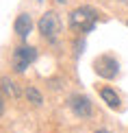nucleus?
I'll return each instance as SVG.
<instances>
[{
    "instance_id": "obj_1",
    "label": "nucleus",
    "mask_w": 128,
    "mask_h": 133,
    "mask_svg": "<svg viewBox=\"0 0 128 133\" xmlns=\"http://www.w3.org/2000/svg\"><path fill=\"white\" fill-rule=\"evenodd\" d=\"M96 22H98V13L91 7H78V9H74L70 13V26L74 31H78V33L93 31Z\"/></svg>"
},
{
    "instance_id": "obj_2",
    "label": "nucleus",
    "mask_w": 128,
    "mask_h": 133,
    "mask_svg": "<svg viewBox=\"0 0 128 133\" xmlns=\"http://www.w3.org/2000/svg\"><path fill=\"white\" fill-rule=\"evenodd\" d=\"M39 33H41V37L46 42L50 44H54L59 39V35H61V20H59V15L54 13V11H46V13L41 15V20H39Z\"/></svg>"
},
{
    "instance_id": "obj_3",
    "label": "nucleus",
    "mask_w": 128,
    "mask_h": 133,
    "mask_svg": "<svg viewBox=\"0 0 128 133\" xmlns=\"http://www.w3.org/2000/svg\"><path fill=\"white\" fill-rule=\"evenodd\" d=\"M35 59H37V50L33 46H18L11 55V65L15 72H24Z\"/></svg>"
},
{
    "instance_id": "obj_4",
    "label": "nucleus",
    "mask_w": 128,
    "mask_h": 133,
    "mask_svg": "<svg viewBox=\"0 0 128 133\" xmlns=\"http://www.w3.org/2000/svg\"><path fill=\"white\" fill-rule=\"evenodd\" d=\"M93 70L102 79H115L117 72H119V63H117V59L113 55H100L96 61H93Z\"/></svg>"
},
{
    "instance_id": "obj_5",
    "label": "nucleus",
    "mask_w": 128,
    "mask_h": 133,
    "mask_svg": "<svg viewBox=\"0 0 128 133\" xmlns=\"http://www.w3.org/2000/svg\"><path fill=\"white\" fill-rule=\"evenodd\" d=\"M70 107L78 118H89V116H91V101H89L87 96H80V94L72 96L70 98Z\"/></svg>"
},
{
    "instance_id": "obj_6",
    "label": "nucleus",
    "mask_w": 128,
    "mask_h": 133,
    "mask_svg": "<svg viewBox=\"0 0 128 133\" xmlns=\"http://www.w3.org/2000/svg\"><path fill=\"white\" fill-rule=\"evenodd\" d=\"M13 29H15V33H18L20 37H26L33 31V18L28 13H20L18 18H15V22H13Z\"/></svg>"
},
{
    "instance_id": "obj_7",
    "label": "nucleus",
    "mask_w": 128,
    "mask_h": 133,
    "mask_svg": "<svg viewBox=\"0 0 128 133\" xmlns=\"http://www.w3.org/2000/svg\"><path fill=\"white\" fill-rule=\"evenodd\" d=\"M100 96H102V101L107 103L111 109H117V107H119V96L111 90V87H104V90L100 92Z\"/></svg>"
},
{
    "instance_id": "obj_8",
    "label": "nucleus",
    "mask_w": 128,
    "mask_h": 133,
    "mask_svg": "<svg viewBox=\"0 0 128 133\" xmlns=\"http://www.w3.org/2000/svg\"><path fill=\"white\" fill-rule=\"evenodd\" d=\"M2 90H4V94L7 96H11V98H18V87H15V83L9 79V76H2Z\"/></svg>"
},
{
    "instance_id": "obj_9",
    "label": "nucleus",
    "mask_w": 128,
    "mask_h": 133,
    "mask_svg": "<svg viewBox=\"0 0 128 133\" xmlns=\"http://www.w3.org/2000/svg\"><path fill=\"white\" fill-rule=\"evenodd\" d=\"M26 98H28L33 105H41L43 103V96L39 94V90H35V87H26Z\"/></svg>"
},
{
    "instance_id": "obj_10",
    "label": "nucleus",
    "mask_w": 128,
    "mask_h": 133,
    "mask_svg": "<svg viewBox=\"0 0 128 133\" xmlns=\"http://www.w3.org/2000/svg\"><path fill=\"white\" fill-rule=\"evenodd\" d=\"M96 133H109V131H96Z\"/></svg>"
},
{
    "instance_id": "obj_11",
    "label": "nucleus",
    "mask_w": 128,
    "mask_h": 133,
    "mask_svg": "<svg viewBox=\"0 0 128 133\" xmlns=\"http://www.w3.org/2000/svg\"><path fill=\"white\" fill-rule=\"evenodd\" d=\"M57 2H67V0H57Z\"/></svg>"
}]
</instances>
